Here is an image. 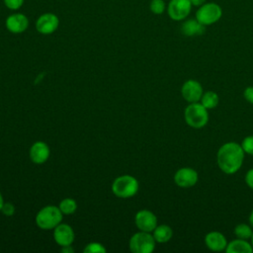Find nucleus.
<instances>
[{"label":"nucleus","mask_w":253,"mask_h":253,"mask_svg":"<svg viewBox=\"0 0 253 253\" xmlns=\"http://www.w3.org/2000/svg\"><path fill=\"white\" fill-rule=\"evenodd\" d=\"M107 251L106 247L100 242H90L83 249L84 253H105Z\"/></svg>","instance_id":"5701e85b"},{"label":"nucleus","mask_w":253,"mask_h":253,"mask_svg":"<svg viewBox=\"0 0 253 253\" xmlns=\"http://www.w3.org/2000/svg\"><path fill=\"white\" fill-rule=\"evenodd\" d=\"M206 26L201 24L196 18L195 19H188L182 23L181 32L183 35L187 37H194V36H201L205 33Z\"/></svg>","instance_id":"dca6fc26"},{"label":"nucleus","mask_w":253,"mask_h":253,"mask_svg":"<svg viewBox=\"0 0 253 253\" xmlns=\"http://www.w3.org/2000/svg\"><path fill=\"white\" fill-rule=\"evenodd\" d=\"M59 210L63 213V215L73 214L77 210V203L72 198H64L60 201L58 205Z\"/></svg>","instance_id":"aec40b11"},{"label":"nucleus","mask_w":253,"mask_h":253,"mask_svg":"<svg viewBox=\"0 0 253 253\" xmlns=\"http://www.w3.org/2000/svg\"><path fill=\"white\" fill-rule=\"evenodd\" d=\"M190 1H191V4H192V6H195V7H200V6H202L203 4H205L207 0H190Z\"/></svg>","instance_id":"c756f323"},{"label":"nucleus","mask_w":253,"mask_h":253,"mask_svg":"<svg viewBox=\"0 0 253 253\" xmlns=\"http://www.w3.org/2000/svg\"><path fill=\"white\" fill-rule=\"evenodd\" d=\"M245 183L251 189H253V168L249 169L245 175Z\"/></svg>","instance_id":"cd10ccee"},{"label":"nucleus","mask_w":253,"mask_h":253,"mask_svg":"<svg viewBox=\"0 0 253 253\" xmlns=\"http://www.w3.org/2000/svg\"><path fill=\"white\" fill-rule=\"evenodd\" d=\"M222 16L221 7L213 2L205 3L196 12V19L204 26L212 25L220 20Z\"/></svg>","instance_id":"423d86ee"},{"label":"nucleus","mask_w":253,"mask_h":253,"mask_svg":"<svg viewBox=\"0 0 253 253\" xmlns=\"http://www.w3.org/2000/svg\"><path fill=\"white\" fill-rule=\"evenodd\" d=\"M156 241L151 232L141 231L131 235L128 241L129 250L132 253H151L155 249Z\"/></svg>","instance_id":"39448f33"},{"label":"nucleus","mask_w":253,"mask_h":253,"mask_svg":"<svg viewBox=\"0 0 253 253\" xmlns=\"http://www.w3.org/2000/svg\"><path fill=\"white\" fill-rule=\"evenodd\" d=\"M152 235L156 242L166 243L173 236V229L167 224H157V226L152 231Z\"/></svg>","instance_id":"a211bd4d"},{"label":"nucleus","mask_w":253,"mask_h":253,"mask_svg":"<svg viewBox=\"0 0 253 253\" xmlns=\"http://www.w3.org/2000/svg\"><path fill=\"white\" fill-rule=\"evenodd\" d=\"M59 27L58 17L50 12L42 14L36 21V30L42 35H51Z\"/></svg>","instance_id":"6e6552de"},{"label":"nucleus","mask_w":253,"mask_h":253,"mask_svg":"<svg viewBox=\"0 0 253 253\" xmlns=\"http://www.w3.org/2000/svg\"><path fill=\"white\" fill-rule=\"evenodd\" d=\"M244 154L245 152L240 144L234 141L226 142L217 150V166L225 174H234L241 168L244 161Z\"/></svg>","instance_id":"f257e3e1"},{"label":"nucleus","mask_w":253,"mask_h":253,"mask_svg":"<svg viewBox=\"0 0 253 253\" xmlns=\"http://www.w3.org/2000/svg\"><path fill=\"white\" fill-rule=\"evenodd\" d=\"M29 19L23 13H12L5 21L6 29L12 34H22L29 28Z\"/></svg>","instance_id":"f8f14e48"},{"label":"nucleus","mask_w":253,"mask_h":253,"mask_svg":"<svg viewBox=\"0 0 253 253\" xmlns=\"http://www.w3.org/2000/svg\"><path fill=\"white\" fill-rule=\"evenodd\" d=\"M184 118L189 126L197 129L203 128L209 122L208 109L199 102L190 103L184 111Z\"/></svg>","instance_id":"20e7f679"},{"label":"nucleus","mask_w":253,"mask_h":253,"mask_svg":"<svg viewBox=\"0 0 253 253\" xmlns=\"http://www.w3.org/2000/svg\"><path fill=\"white\" fill-rule=\"evenodd\" d=\"M192 10L190 0H170L167 5V14L173 21L187 19Z\"/></svg>","instance_id":"0eeeda50"},{"label":"nucleus","mask_w":253,"mask_h":253,"mask_svg":"<svg viewBox=\"0 0 253 253\" xmlns=\"http://www.w3.org/2000/svg\"><path fill=\"white\" fill-rule=\"evenodd\" d=\"M60 251L61 253H73L74 249L72 248V245H67V246H61Z\"/></svg>","instance_id":"c85d7f7f"},{"label":"nucleus","mask_w":253,"mask_h":253,"mask_svg":"<svg viewBox=\"0 0 253 253\" xmlns=\"http://www.w3.org/2000/svg\"><path fill=\"white\" fill-rule=\"evenodd\" d=\"M204 93L203 87L200 82L194 79H189L184 82L181 88L182 97L188 103H196L199 102Z\"/></svg>","instance_id":"9b49d317"},{"label":"nucleus","mask_w":253,"mask_h":253,"mask_svg":"<svg viewBox=\"0 0 253 253\" xmlns=\"http://www.w3.org/2000/svg\"><path fill=\"white\" fill-rule=\"evenodd\" d=\"M24 1H25V0H3L4 5H5L9 10H12V11H17V10H19V9L23 6Z\"/></svg>","instance_id":"393cba45"},{"label":"nucleus","mask_w":253,"mask_h":253,"mask_svg":"<svg viewBox=\"0 0 253 253\" xmlns=\"http://www.w3.org/2000/svg\"><path fill=\"white\" fill-rule=\"evenodd\" d=\"M243 96L247 102L253 105V86L247 87L243 92Z\"/></svg>","instance_id":"bb28decb"},{"label":"nucleus","mask_w":253,"mask_h":253,"mask_svg":"<svg viewBox=\"0 0 253 253\" xmlns=\"http://www.w3.org/2000/svg\"><path fill=\"white\" fill-rule=\"evenodd\" d=\"M1 212L6 216H12L15 213V206L9 202L4 203L1 209Z\"/></svg>","instance_id":"a878e982"},{"label":"nucleus","mask_w":253,"mask_h":253,"mask_svg":"<svg viewBox=\"0 0 253 253\" xmlns=\"http://www.w3.org/2000/svg\"><path fill=\"white\" fill-rule=\"evenodd\" d=\"M240 145L246 154L253 155V135L246 136Z\"/></svg>","instance_id":"b1692460"},{"label":"nucleus","mask_w":253,"mask_h":253,"mask_svg":"<svg viewBox=\"0 0 253 253\" xmlns=\"http://www.w3.org/2000/svg\"><path fill=\"white\" fill-rule=\"evenodd\" d=\"M150 11L155 15H161L167 9V6L164 0H150L149 4Z\"/></svg>","instance_id":"4be33fe9"},{"label":"nucleus","mask_w":253,"mask_h":253,"mask_svg":"<svg viewBox=\"0 0 253 253\" xmlns=\"http://www.w3.org/2000/svg\"><path fill=\"white\" fill-rule=\"evenodd\" d=\"M201 104L207 108L208 110L215 108L219 103V97L218 95L213 91H207L204 92L201 98Z\"/></svg>","instance_id":"6ab92c4d"},{"label":"nucleus","mask_w":253,"mask_h":253,"mask_svg":"<svg viewBox=\"0 0 253 253\" xmlns=\"http://www.w3.org/2000/svg\"><path fill=\"white\" fill-rule=\"evenodd\" d=\"M4 199H3V196H2V194H1V192H0V211H1V209H2V207H3V205H4Z\"/></svg>","instance_id":"2f4dec72"},{"label":"nucleus","mask_w":253,"mask_h":253,"mask_svg":"<svg viewBox=\"0 0 253 253\" xmlns=\"http://www.w3.org/2000/svg\"><path fill=\"white\" fill-rule=\"evenodd\" d=\"M50 155V149L46 142L38 140L32 144L29 150V156L33 163L42 164L46 162Z\"/></svg>","instance_id":"4468645a"},{"label":"nucleus","mask_w":253,"mask_h":253,"mask_svg":"<svg viewBox=\"0 0 253 253\" xmlns=\"http://www.w3.org/2000/svg\"><path fill=\"white\" fill-rule=\"evenodd\" d=\"M226 253H252L253 247L245 239L236 238L229 243H227L225 248Z\"/></svg>","instance_id":"f3484780"},{"label":"nucleus","mask_w":253,"mask_h":253,"mask_svg":"<svg viewBox=\"0 0 253 253\" xmlns=\"http://www.w3.org/2000/svg\"><path fill=\"white\" fill-rule=\"evenodd\" d=\"M250 240H251V245H252V247H253V233H252V236H251Z\"/></svg>","instance_id":"473e14b6"},{"label":"nucleus","mask_w":253,"mask_h":253,"mask_svg":"<svg viewBox=\"0 0 253 253\" xmlns=\"http://www.w3.org/2000/svg\"><path fill=\"white\" fill-rule=\"evenodd\" d=\"M249 224L253 227V210L251 211V212H250V214H249Z\"/></svg>","instance_id":"7c9ffc66"},{"label":"nucleus","mask_w":253,"mask_h":253,"mask_svg":"<svg viewBox=\"0 0 253 253\" xmlns=\"http://www.w3.org/2000/svg\"><path fill=\"white\" fill-rule=\"evenodd\" d=\"M134 223L139 230L152 232L157 226V217L149 210H140L134 215Z\"/></svg>","instance_id":"1a4fd4ad"},{"label":"nucleus","mask_w":253,"mask_h":253,"mask_svg":"<svg viewBox=\"0 0 253 253\" xmlns=\"http://www.w3.org/2000/svg\"><path fill=\"white\" fill-rule=\"evenodd\" d=\"M63 213L59 210L58 206L47 205L38 211L35 220L39 228L43 230H51L61 223Z\"/></svg>","instance_id":"f03ea898"},{"label":"nucleus","mask_w":253,"mask_h":253,"mask_svg":"<svg viewBox=\"0 0 253 253\" xmlns=\"http://www.w3.org/2000/svg\"><path fill=\"white\" fill-rule=\"evenodd\" d=\"M205 243L210 250L213 252H220L225 250L227 240L221 232L211 231L205 236Z\"/></svg>","instance_id":"2eb2a0df"},{"label":"nucleus","mask_w":253,"mask_h":253,"mask_svg":"<svg viewBox=\"0 0 253 253\" xmlns=\"http://www.w3.org/2000/svg\"><path fill=\"white\" fill-rule=\"evenodd\" d=\"M198 180V172L190 167L180 168L174 174V182L181 188H191L197 184Z\"/></svg>","instance_id":"9d476101"},{"label":"nucleus","mask_w":253,"mask_h":253,"mask_svg":"<svg viewBox=\"0 0 253 253\" xmlns=\"http://www.w3.org/2000/svg\"><path fill=\"white\" fill-rule=\"evenodd\" d=\"M112 192L121 199H128L136 195L139 189L137 179L131 175L125 174L117 177L112 183Z\"/></svg>","instance_id":"7ed1b4c3"},{"label":"nucleus","mask_w":253,"mask_h":253,"mask_svg":"<svg viewBox=\"0 0 253 253\" xmlns=\"http://www.w3.org/2000/svg\"><path fill=\"white\" fill-rule=\"evenodd\" d=\"M253 227L249 224L246 223H239L234 227V234L236 235L237 238L245 239L248 240L251 238L252 233H253Z\"/></svg>","instance_id":"412c9836"},{"label":"nucleus","mask_w":253,"mask_h":253,"mask_svg":"<svg viewBox=\"0 0 253 253\" xmlns=\"http://www.w3.org/2000/svg\"><path fill=\"white\" fill-rule=\"evenodd\" d=\"M53 239L60 247L72 245L75 239L74 230L69 224L61 222L53 229Z\"/></svg>","instance_id":"ddd939ff"}]
</instances>
